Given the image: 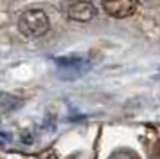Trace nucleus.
<instances>
[{"mask_svg": "<svg viewBox=\"0 0 160 159\" xmlns=\"http://www.w3.org/2000/svg\"><path fill=\"white\" fill-rule=\"evenodd\" d=\"M49 29H51L49 16L42 9H29L22 13L18 20V31L22 33L23 38H29V40L43 36L45 33H49Z\"/></svg>", "mask_w": 160, "mask_h": 159, "instance_id": "f257e3e1", "label": "nucleus"}, {"mask_svg": "<svg viewBox=\"0 0 160 159\" xmlns=\"http://www.w3.org/2000/svg\"><path fill=\"white\" fill-rule=\"evenodd\" d=\"M97 9L90 0H72L67 6V16L74 22H90L95 18Z\"/></svg>", "mask_w": 160, "mask_h": 159, "instance_id": "f03ea898", "label": "nucleus"}, {"mask_svg": "<svg viewBox=\"0 0 160 159\" xmlns=\"http://www.w3.org/2000/svg\"><path fill=\"white\" fill-rule=\"evenodd\" d=\"M104 11L113 18H128L137 11V0H101Z\"/></svg>", "mask_w": 160, "mask_h": 159, "instance_id": "7ed1b4c3", "label": "nucleus"}, {"mask_svg": "<svg viewBox=\"0 0 160 159\" xmlns=\"http://www.w3.org/2000/svg\"><path fill=\"white\" fill-rule=\"evenodd\" d=\"M56 65H58L61 71L68 74L70 78H79L83 72L87 71L88 67V62L85 58L81 56H65V58H58L56 60Z\"/></svg>", "mask_w": 160, "mask_h": 159, "instance_id": "20e7f679", "label": "nucleus"}, {"mask_svg": "<svg viewBox=\"0 0 160 159\" xmlns=\"http://www.w3.org/2000/svg\"><path fill=\"white\" fill-rule=\"evenodd\" d=\"M22 105H23L22 98L9 92H0V112L2 114H11L18 108H22Z\"/></svg>", "mask_w": 160, "mask_h": 159, "instance_id": "39448f33", "label": "nucleus"}, {"mask_svg": "<svg viewBox=\"0 0 160 159\" xmlns=\"http://www.w3.org/2000/svg\"><path fill=\"white\" fill-rule=\"evenodd\" d=\"M108 159H140L133 150H128V148H121V150H115Z\"/></svg>", "mask_w": 160, "mask_h": 159, "instance_id": "423d86ee", "label": "nucleus"}, {"mask_svg": "<svg viewBox=\"0 0 160 159\" xmlns=\"http://www.w3.org/2000/svg\"><path fill=\"white\" fill-rule=\"evenodd\" d=\"M29 134H31L29 130H23L22 134H20V137H22V141H23L25 145H31L32 141H34V137H32V136H29Z\"/></svg>", "mask_w": 160, "mask_h": 159, "instance_id": "0eeeda50", "label": "nucleus"}, {"mask_svg": "<svg viewBox=\"0 0 160 159\" xmlns=\"http://www.w3.org/2000/svg\"><path fill=\"white\" fill-rule=\"evenodd\" d=\"M47 159H58V157H56L54 154H51V156H49V157H47Z\"/></svg>", "mask_w": 160, "mask_h": 159, "instance_id": "6e6552de", "label": "nucleus"}, {"mask_svg": "<svg viewBox=\"0 0 160 159\" xmlns=\"http://www.w3.org/2000/svg\"><path fill=\"white\" fill-rule=\"evenodd\" d=\"M158 78H160V71H158Z\"/></svg>", "mask_w": 160, "mask_h": 159, "instance_id": "1a4fd4ad", "label": "nucleus"}]
</instances>
